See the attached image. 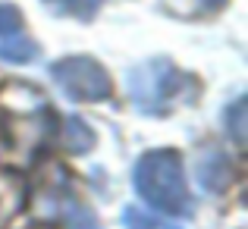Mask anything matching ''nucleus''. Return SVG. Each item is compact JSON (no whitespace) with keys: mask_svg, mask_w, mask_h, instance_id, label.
<instances>
[{"mask_svg":"<svg viewBox=\"0 0 248 229\" xmlns=\"http://www.w3.org/2000/svg\"><path fill=\"white\" fill-rule=\"evenodd\" d=\"M135 188L139 195L167 217H186L192 214V192L186 185L182 157L170 148L148 151L135 167Z\"/></svg>","mask_w":248,"mask_h":229,"instance_id":"f257e3e1","label":"nucleus"},{"mask_svg":"<svg viewBox=\"0 0 248 229\" xmlns=\"http://www.w3.org/2000/svg\"><path fill=\"white\" fill-rule=\"evenodd\" d=\"M129 94L141 113L164 116L170 107L195 94V78L167 60H154L129 76Z\"/></svg>","mask_w":248,"mask_h":229,"instance_id":"f03ea898","label":"nucleus"},{"mask_svg":"<svg viewBox=\"0 0 248 229\" xmlns=\"http://www.w3.org/2000/svg\"><path fill=\"white\" fill-rule=\"evenodd\" d=\"M54 82L63 88V94H69L73 101H107L113 91V78L107 76V69L91 57H66L57 60L50 66Z\"/></svg>","mask_w":248,"mask_h":229,"instance_id":"7ed1b4c3","label":"nucleus"},{"mask_svg":"<svg viewBox=\"0 0 248 229\" xmlns=\"http://www.w3.org/2000/svg\"><path fill=\"white\" fill-rule=\"evenodd\" d=\"M25 204V185L13 169L0 167V229L10 223Z\"/></svg>","mask_w":248,"mask_h":229,"instance_id":"20e7f679","label":"nucleus"},{"mask_svg":"<svg viewBox=\"0 0 248 229\" xmlns=\"http://www.w3.org/2000/svg\"><path fill=\"white\" fill-rule=\"evenodd\" d=\"M50 13L57 16H76V19H91L101 10L104 0H41Z\"/></svg>","mask_w":248,"mask_h":229,"instance_id":"39448f33","label":"nucleus"},{"mask_svg":"<svg viewBox=\"0 0 248 229\" xmlns=\"http://www.w3.org/2000/svg\"><path fill=\"white\" fill-rule=\"evenodd\" d=\"M123 223H126V229H179L173 220H164L157 214L145 211V207H126L123 211Z\"/></svg>","mask_w":248,"mask_h":229,"instance_id":"423d86ee","label":"nucleus"},{"mask_svg":"<svg viewBox=\"0 0 248 229\" xmlns=\"http://www.w3.org/2000/svg\"><path fill=\"white\" fill-rule=\"evenodd\" d=\"M91 141H94V135H91V129L85 126L82 120H76V116H69L66 120V148L73 154H82L91 148Z\"/></svg>","mask_w":248,"mask_h":229,"instance_id":"0eeeda50","label":"nucleus"},{"mask_svg":"<svg viewBox=\"0 0 248 229\" xmlns=\"http://www.w3.org/2000/svg\"><path fill=\"white\" fill-rule=\"evenodd\" d=\"M16 31H22V16H19V10L10 6V3H0V41L16 35Z\"/></svg>","mask_w":248,"mask_h":229,"instance_id":"6e6552de","label":"nucleus"},{"mask_svg":"<svg viewBox=\"0 0 248 229\" xmlns=\"http://www.w3.org/2000/svg\"><path fill=\"white\" fill-rule=\"evenodd\" d=\"M226 0H201V6H204V10H217V6H223Z\"/></svg>","mask_w":248,"mask_h":229,"instance_id":"1a4fd4ad","label":"nucleus"}]
</instances>
